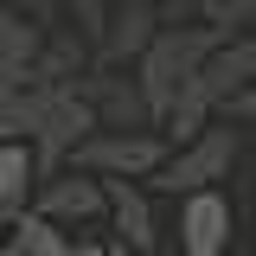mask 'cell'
I'll list each match as a JSON object with an SVG mask.
<instances>
[{"mask_svg":"<svg viewBox=\"0 0 256 256\" xmlns=\"http://www.w3.org/2000/svg\"><path fill=\"white\" fill-rule=\"evenodd\" d=\"M218 45H230L218 26H166L154 45H148V58L134 64V77H141V96H148V109H154V128L173 116V102L186 96V84L205 70V58H212Z\"/></svg>","mask_w":256,"mask_h":256,"instance_id":"cell-1","label":"cell"},{"mask_svg":"<svg viewBox=\"0 0 256 256\" xmlns=\"http://www.w3.org/2000/svg\"><path fill=\"white\" fill-rule=\"evenodd\" d=\"M77 173H96V180H148L166 166V141L154 128H96L90 141L70 154Z\"/></svg>","mask_w":256,"mask_h":256,"instance_id":"cell-2","label":"cell"},{"mask_svg":"<svg viewBox=\"0 0 256 256\" xmlns=\"http://www.w3.org/2000/svg\"><path fill=\"white\" fill-rule=\"evenodd\" d=\"M237 122H218V128H205V134H192L186 148H173L166 154V166L154 173V186L160 192H173V198H192V192H212L230 173V160H237Z\"/></svg>","mask_w":256,"mask_h":256,"instance_id":"cell-3","label":"cell"},{"mask_svg":"<svg viewBox=\"0 0 256 256\" xmlns=\"http://www.w3.org/2000/svg\"><path fill=\"white\" fill-rule=\"evenodd\" d=\"M96 128H102V122H96L90 96L77 90V84H52V90H45V109H38V128H32V154H38V166L70 160Z\"/></svg>","mask_w":256,"mask_h":256,"instance_id":"cell-4","label":"cell"},{"mask_svg":"<svg viewBox=\"0 0 256 256\" xmlns=\"http://www.w3.org/2000/svg\"><path fill=\"white\" fill-rule=\"evenodd\" d=\"M32 212H38L45 224H58V230H84V224L109 218V186H102L96 173L64 166V173H52L45 186L32 192Z\"/></svg>","mask_w":256,"mask_h":256,"instance_id":"cell-5","label":"cell"},{"mask_svg":"<svg viewBox=\"0 0 256 256\" xmlns=\"http://www.w3.org/2000/svg\"><path fill=\"white\" fill-rule=\"evenodd\" d=\"M230 250V198L218 186L180 198V256H224Z\"/></svg>","mask_w":256,"mask_h":256,"instance_id":"cell-6","label":"cell"},{"mask_svg":"<svg viewBox=\"0 0 256 256\" xmlns=\"http://www.w3.org/2000/svg\"><path fill=\"white\" fill-rule=\"evenodd\" d=\"M160 32H166V20H160L154 0H122L109 13V26H102V64H128V58L141 64Z\"/></svg>","mask_w":256,"mask_h":256,"instance_id":"cell-7","label":"cell"},{"mask_svg":"<svg viewBox=\"0 0 256 256\" xmlns=\"http://www.w3.org/2000/svg\"><path fill=\"white\" fill-rule=\"evenodd\" d=\"M84 96H90V109H96L102 128H154V109H148V96H141V77H109V70H96L90 84H84Z\"/></svg>","mask_w":256,"mask_h":256,"instance_id":"cell-8","label":"cell"},{"mask_svg":"<svg viewBox=\"0 0 256 256\" xmlns=\"http://www.w3.org/2000/svg\"><path fill=\"white\" fill-rule=\"evenodd\" d=\"M109 186V244H122V250L148 256L154 250V212H148V192L134 186V180H102Z\"/></svg>","mask_w":256,"mask_h":256,"instance_id":"cell-9","label":"cell"},{"mask_svg":"<svg viewBox=\"0 0 256 256\" xmlns=\"http://www.w3.org/2000/svg\"><path fill=\"white\" fill-rule=\"evenodd\" d=\"M26 77H38V26L0 13V96H13Z\"/></svg>","mask_w":256,"mask_h":256,"instance_id":"cell-10","label":"cell"},{"mask_svg":"<svg viewBox=\"0 0 256 256\" xmlns=\"http://www.w3.org/2000/svg\"><path fill=\"white\" fill-rule=\"evenodd\" d=\"M32 180H38L32 141H0V218H6V212H26Z\"/></svg>","mask_w":256,"mask_h":256,"instance_id":"cell-11","label":"cell"},{"mask_svg":"<svg viewBox=\"0 0 256 256\" xmlns=\"http://www.w3.org/2000/svg\"><path fill=\"white\" fill-rule=\"evenodd\" d=\"M13 244H20L26 256H90V237H70V230H58V224H45L38 212H20Z\"/></svg>","mask_w":256,"mask_h":256,"instance_id":"cell-12","label":"cell"},{"mask_svg":"<svg viewBox=\"0 0 256 256\" xmlns=\"http://www.w3.org/2000/svg\"><path fill=\"white\" fill-rule=\"evenodd\" d=\"M198 13H205V26H218L224 38H230V26H250L256 0H198Z\"/></svg>","mask_w":256,"mask_h":256,"instance_id":"cell-13","label":"cell"},{"mask_svg":"<svg viewBox=\"0 0 256 256\" xmlns=\"http://www.w3.org/2000/svg\"><path fill=\"white\" fill-rule=\"evenodd\" d=\"M224 122H256V84H250V90H237L230 102H224Z\"/></svg>","mask_w":256,"mask_h":256,"instance_id":"cell-14","label":"cell"},{"mask_svg":"<svg viewBox=\"0 0 256 256\" xmlns=\"http://www.w3.org/2000/svg\"><path fill=\"white\" fill-rule=\"evenodd\" d=\"M64 6H70V13H77V20H84L90 32H102V26H109V13H102V0H64Z\"/></svg>","mask_w":256,"mask_h":256,"instance_id":"cell-15","label":"cell"},{"mask_svg":"<svg viewBox=\"0 0 256 256\" xmlns=\"http://www.w3.org/2000/svg\"><path fill=\"white\" fill-rule=\"evenodd\" d=\"M160 6V20H192V13H198V0H154Z\"/></svg>","mask_w":256,"mask_h":256,"instance_id":"cell-16","label":"cell"},{"mask_svg":"<svg viewBox=\"0 0 256 256\" xmlns=\"http://www.w3.org/2000/svg\"><path fill=\"white\" fill-rule=\"evenodd\" d=\"M237 58H244V77L256 84V38H237Z\"/></svg>","mask_w":256,"mask_h":256,"instance_id":"cell-17","label":"cell"},{"mask_svg":"<svg viewBox=\"0 0 256 256\" xmlns=\"http://www.w3.org/2000/svg\"><path fill=\"white\" fill-rule=\"evenodd\" d=\"M90 256H134V250H122V244H90Z\"/></svg>","mask_w":256,"mask_h":256,"instance_id":"cell-18","label":"cell"},{"mask_svg":"<svg viewBox=\"0 0 256 256\" xmlns=\"http://www.w3.org/2000/svg\"><path fill=\"white\" fill-rule=\"evenodd\" d=\"M6 244H13V224H6V218H0V256H6Z\"/></svg>","mask_w":256,"mask_h":256,"instance_id":"cell-19","label":"cell"},{"mask_svg":"<svg viewBox=\"0 0 256 256\" xmlns=\"http://www.w3.org/2000/svg\"><path fill=\"white\" fill-rule=\"evenodd\" d=\"M13 6H20V0H13ZM26 6H32V13H52V0H26Z\"/></svg>","mask_w":256,"mask_h":256,"instance_id":"cell-20","label":"cell"}]
</instances>
